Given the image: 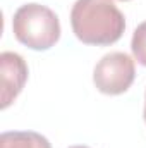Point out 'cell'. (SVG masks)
I'll use <instances>...</instances> for the list:
<instances>
[{
    "label": "cell",
    "instance_id": "obj_7",
    "mask_svg": "<svg viewBox=\"0 0 146 148\" xmlns=\"http://www.w3.org/2000/svg\"><path fill=\"white\" fill-rule=\"evenodd\" d=\"M69 148H89V147H84V145H74V147H69Z\"/></svg>",
    "mask_w": 146,
    "mask_h": 148
},
{
    "label": "cell",
    "instance_id": "obj_6",
    "mask_svg": "<svg viewBox=\"0 0 146 148\" xmlns=\"http://www.w3.org/2000/svg\"><path fill=\"white\" fill-rule=\"evenodd\" d=\"M131 50L134 59L146 67V21L141 23L132 35V41H131Z\"/></svg>",
    "mask_w": 146,
    "mask_h": 148
},
{
    "label": "cell",
    "instance_id": "obj_5",
    "mask_svg": "<svg viewBox=\"0 0 146 148\" xmlns=\"http://www.w3.org/2000/svg\"><path fill=\"white\" fill-rule=\"evenodd\" d=\"M0 148H52V145L36 131H7L0 136Z\"/></svg>",
    "mask_w": 146,
    "mask_h": 148
},
{
    "label": "cell",
    "instance_id": "obj_4",
    "mask_svg": "<svg viewBox=\"0 0 146 148\" xmlns=\"http://www.w3.org/2000/svg\"><path fill=\"white\" fill-rule=\"evenodd\" d=\"M0 71H2V109H7L17 95L23 91L28 81V64L16 52L0 53Z\"/></svg>",
    "mask_w": 146,
    "mask_h": 148
},
{
    "label": "cell",
    "instance_id": "obj_9",
    "mask_svg": "<svg viewBox=\"0 0 146 148\" xmlns=\"http://www.w3.org/2000/svg\"><path fill=\"white\" fill-rule=\"evenodd\" d=\"M120 2H126V0H120Z\"/></svg>",
    "mask_w": 146,
    "mask_h": 148
},
{
    "label": "cell",
    "instance_id": "obj_1",
    "mask_svg": "<svg viewBox=\"0 0 146 148\" xmlns=\"http://www.w3.org/2000/svg\"><path fill=\"white\" fill-rule=\"evenodd\" d=\"M71 26L79 41L105 47L122 38L126 19L112 0H76Z\"/></svg>",
    "mask_w": 146,
    "mask_h": 148
},
{
    "label": "cell",
    "instance_id": "obj_2",
    "mask_svg": "<svg viewBox=\"0 0 146 148\" xmlns=\"http://www.w3.org/2000/svg\"><path fill=\"white\" fill-rule=\"evenodd\" d=\"M14 36L31 50H48L60 40V21L57 14L41 3L21 5L12 19Z\"/></svg>",
    "mask_w": 146,
    "mask_h": 148
},
{
    "label": "cell",
    "instance_id": "obj_8",
    "mask_svg": "<svg viewBox=\"0 0 146 148\" xmlns=\"http://www.w3.org/2000/svg\"><path fill=\"white\" fill-rule=\"evenodd\" d=\"M143 115H145V122H146V97H145V114Z\"/></svg>",
    "mask_w": 146,
    "mask_h": 148
},
{
    "label": "cell",
    "instance_id": "obj_3",
    "mask_svg": "<svg viewBox=\"0 0 146 148\" xmlns=\"http://www.w3.org/2000/svg\"><path fill=\"white\" fill-rule=\"evenodd\" d=\"M136 77L134 60L124 52H110L103 55L93 71V83L105 95L126 93Z\"/></svg>",
    "mask_w": 146,
    "mask_h": 148
}]
</instances>
